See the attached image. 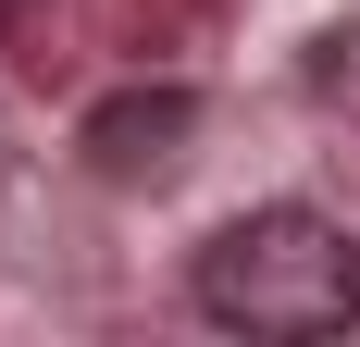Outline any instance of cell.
Instances as JSON below:
<instances>
[{
  "mask_svg": "<svg viewBox=\"0 0 360 347\" xmlns=\"http://www.w3.org/2000/svg\"><path fill=\"white\" fill-rule=\"evenodd\" d=\"M199 124V100L186 87H149V100H112V112H87V149H100L112 174H149V162H174V137Z\"/></svg>",
  "mask_w": 360,
  "mask_h": 347,
  "instance_id": "7a4b0ae2",
  "label": "cell"
},
{
  "mask_svg": "<svg viewBox=\"0 0 360 347\" xmlns=\"http://www.w3.org/2000/svg\"><path fill=\"white\" fill-rule=\"evenodd\" d=\"M199 322L224 335H274V347H311V335H348L360 322V236L335 211H236L212 248H199V273H186Z\"/></svg>",
  "mask_w": 360,
  "mask_h": 347,
  "instance_id": "6da1fadb",
  "label": "cell"
}]
</instances>
